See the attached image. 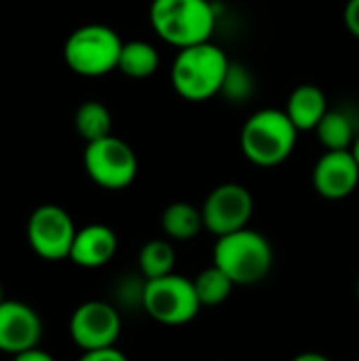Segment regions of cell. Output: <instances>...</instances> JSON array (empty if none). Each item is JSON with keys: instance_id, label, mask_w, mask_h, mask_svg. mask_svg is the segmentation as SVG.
I'll list each match as a JSON object with an SVG mask.
<instances>
[{"instance_id": "cell-2", "label": "cell", "mask_w": 359, "mask_h": 361, "mask_svg": "<svg viewBox=\"0 0 359 361\" xmlns=\"http://www.w3.org/2000/svg\"><path fill=\"white\" fill-rule=\"evenodd\" d=\"M150 25L167 44L186 49L212 38L216 11L209 0H152Z\"/></svg>"}, {"instance_id": "cell-27", "label": "cell", "mask_w": 359, "mask_h": 361, "mask_svg": "<svg viewBox=\"0 0 359 361\" xmlns=\"http://www.w3.org/2000/svg\"><path fill=\"white\" fill-rule=\"evenodd\" d=\"M351 152H353V157H355V161H358L359 165V135L358 140H355V144H353V148H351Z\"/></svg>"}, {"instance_id": "cell-20", "label": "cell", "mask_w": 359, "mask_h": 361, "mask_svg": "<svg viewBox=\"0 0 359 361\" xmlns=\"http://www.w3.org/2000/svg\"><path fill=\"white\" fill-rule=\"evenodd\" d=\"M193 283H195V292L199 296L201 307H218V305L226 302L233 288H235L231 277L222 269H218L216 264L201 271L193 279Z\"/></svg>"}, {"instance_id": "cell-9", "label": "cell", "mask_w": 359, "mask_h": 361, "mask_svg": "<svg viewBox=\"0 0 359 361\" xmlns=\"http://www.w3.org/2000/svg\"><path fill=\"white\" fill-rule=\"evenodd\" d=\"M201 214L205 228L216 237H224L248 228L254 214V197L243 184L226 182L207 195L201 205Z\"/></svg>"}, {"instance_id": "cell-8", "label": "cell", "mask_w": 359, "mask_h": 361, "mask_svg": "<svg viewBox=\"0 0 359 361\" xmlns=\"http://www.w3.org/2000/svg\"><path fill=\"white\" fill-rule=\"evenodd\" d=\"M76 226L70 214L53 203L40 205L28 218L25 235L34 254L42 260H63L70 258V250L76 237Z\"/></svg>"}, {"instance_id": "cell-16", "label": "cell", "mask_w": 359, "mask_h": 361, "mask_svg": "<svg viewBox=\"0 0 359 361\" xmlns=\"http://www.w3.org/2000/svg\"><path fill=\"white\" fill-rule=\"evenodd\" d=\"M315 133L326 150H351L359 135L353 118L345 110H328Z\"/></svg>"}, {"instance_id": "cell-13", "label": "cell", "mask_w": 359, "mask_h": 361, "mask_svg": "<svg viewBox=\"0 0 359 361\" xmlns=\"http://www.w3.org/2000/svg\"><path fill=\"white\" fill-rule=\"evenodd\" d=\"M118 250L116 233L106 224H87L76 231L70 260L80 269L106 267Z\"/></svg>"}, {"instance_id": "cell-26", "label": "cell", "mask_w": 359, "mask_h": 361, "mask_svg": "<svg viewBox=\"0 0 359 361\" xmlns=\"http://www.w3.org/2000/svg\"><path fill=\"white\" fill-rule=\"evenodd\" d=\"M292 361H332L328 360L326 355H322V353H313V351H309V353H300V355H296Z\"/></svg>"}, {"instance_id": "cell-23", "label": "cell", "mask_w": 359, "mask_h": 361, "mask_svg": "<svg viewBox=\"0 0 359 361\" xmlns=\"http://www.w3.org/2000/svg\"><path fill=\"white\" fill-rule=\"evenodd\" d=\"M78 361H129L125 353H121L116 347L108 349H95V351H83V357Z\"/></svg>"}, {"instance_id": "cell-29", "label": "cell", "mask_w": 359, "mask_h": 361, "mask_svg": "<svg viewBox=\"0 0 359 361\" xmlns=\"http://www.w3.org/2000/svg\"><path fill=\"white\" fill-rule=\"evenodd\" d=\"M358 300H359V279H358Z\"/></svg>"}, {"instance_id": "cell-14", "label": "cell", "mask_w": 359, "mask_h": 361, "mask_svg": "<svg viewBox=\"0 0 359 361\" xmlns=\"http://www.w3.org/2000/svg\"><path fill=\"white\" fill-rule=\"evenodd\" d=\"M328 110V97L317 85H298L286 102V114L298 131H315Z\"/></svg>"}, {"instance_id": "cell-5", "label": "cell", "mask_w": 359, "mask_h": 361, "mask_svg": "<svg viewBox=\"0 0 359 361\" xmlns=\"http://www.w3.org/2000/svg\"><path fill=\"white\" fill-rule=\"evenodd\" d=\"M123 40L102 23H89L74 30L63 44V59L68 68L80 76H104L118 68Z\"/></svg>"}, {"instance_id": "cell-3", "label": "cell", "mask_w": 359, "mask_h": 361, "mask_svg": "<svg viewBox=\"0 0 359 361\" xmlns=\"http://www.w3.org/2000/svg\"><path fill=\"white\" fill-rule=\"evenodd\" d=\"M298 133L300 131L286 110L262 108L243 123L239 142L250 163L258 167H277L294 152Z\"/></svg>"}, {"instance_id": "cell-22", "label": "cell", "mask_w": 359, "mask_h": 361, "mask_svg": "<svg viewBox=\"0 0 359 361\" xmlns=\"http://www.w3.org/2000/svg\"><path fill=\"white\" fill-rule=\"evenodd\" d=\"M146 281L142 275H127L123 277L116 288V300L121 302V307L125 309H133V307H144V292H146Z\"/></svg>"}, {"instance_id": "cell-1", "label": "cell", "mask_w": 359, "mask_h": 361, "mask_svg": "<svg viewBox=\"0 0 359 361\" xmlns=\"http://www.w3.org/2000/svg\"><path fill=\"white\" fill-rule=\"evenodd\" d=\"M231 59L212 40L178 49L171 66V85L186 102H207L220 95Z\"/></svg>"}, {"instance_id": "cell-15", "label": "cell", "mask_w": 359, "mask_h": 361, "mask_svg": "<svg viewBox=\"0 0 359 361\" xmlns=\"http://www.w3.org/2000/svg\"><path fill=\"white\" fill-rule=\"evenodd\" d=\"M161 226L167 239L171 241H188L195 239L203 228V214L199 207L186 203V201H176L165 207L161 216Z\"/></svg>"}, {"instance_id": "cell-12", "label": "cell", "mask_w": 359, "mask_h": 361, "mask_svg": "<svg viewBox=\"0 0 359 361\" xmlns=\"http://www.w3.org/2000/svg\"><path fill=\"white\" fill-rule=\"evenodd\" d=\"M42 319L25 302H0V351L8 355L23 353L40 345Z\"/></svg>"}, {"instance_id": "cell-24", "label": "cell", "mask_w": 359, "mask_h": 361, "mask_svg": "<svg viewBox=\"0 0 359 361\" xmlns=\"http://www.w3.org/2000/svg\"><path fill=\"white\" fill-rule=\"evenodd\" d=\"M345 25L351 36L359 38V0H349L345 6Z\"/></svg>"}, {"instance_id": "cell-10", "label": "cell", "mask_w": 359, "mask_h": 361, "mask_svg": "<svg viewBox=\"0 0 359 361\" xmlns=\"http://www.w3.org/2000/svg\"><path fill=\"white\" fill-rule=\"evenodd\" d=\"M121 313L114 305L104 300H87L74 309L68 332L80 351H95L114 347L121 336Z\"/></svg>"}, {"instance_id": "cell-18", "label": "cell", "mask_w": 359, "mask_h": 361, "mask_svg": "<svg viewBox=\"0 0 359 361\" xmlns=\"http://www.w3.org/2000/svg\"><path fill=\"white\" fill-rule=\"evenodd\" d=\"M140 275L144 279H161L174 273L176 250L167 239H150L142 245L138 254Z\"/></svg>"}, {"instance_id": "cell-7", "label": "cell", "mask_w": 359, "mask_h": 361, "mask_svg": "<svg viewBox=\"0 0 359 361\" xmlns=\"http://www.w3.org/2000/svg\"><path fill=\"white\" fill-rule=\"evenodd\" d=\"M85 171L99 188L123 190L138 176V157L133 148L116 135L89 142L83 154Z\"/></svg>"}, {"instance_id": "cell-25", "label": "cell", "mask_w": 359, "mask_h": 361, "mask_svg": "<svg viewBox=\"0 0 359 361\" xmlns=\"http://www.w3.org/2000/svg\"><path fill=\"white\" fill-rule=\"evenodd\" d=\"M13 361H57L51 353H47L44 349L40 347H34V349H28L23 353H17L13 355Z\"/></svg>"}, {"instance_id": "cell-11", "label": "cell", "mask_w": 359, "mask_h": 361, "mask_svg": "<svg viewBox=\"0 0 359 361\" xmlns=\"http://www.w3.org/2000/svg\"><path fill=\"white\" fill-rule=\"evenodd\" d=\"M359 186V165L351 150H326L313 167V188L328 201H341Z\"/></svg>"}, {"instance_id": "cell-17", "label": "cell", "mask_w": 359, "mask_h": 361, "mask_svg": "<svg viewBox=\"0 0 359 361\" xmlns=\"http://www.w3.org/2000/svg\"><path fill=\"white\" fill-rule=\"evenodd\" d=\"M161 66V57L154 44L146 40H129L123 42L118 68L129 78H148L152 76Z\"/></svg>"}, {"instance_id": "cell-28", "label": "cell", "mask_w": 359, "mask_h": 361, "mask_svg": "<svg viewBox=\"0 0 359 361\" xmlns=\"http://www.w3.org/2000/svg\"><path fill=\"white\" fill-rule=\"evenodd\" d=\"M0 302H4V288H2V283H0Z\"/></svg>"}, {"instance_id": "cell-6", "label": "cell", "mask_w": 359, "mask_h": 361, "mask_svg": "<svg viewBox=\"0 0 359 361\" xmlns=\"http://www.w3.org/2000/svg\"><path fill=\"white\" fill-rule=\"evenodd\" d=\"M142 309L163 326H184L199 315L201 302L193 279L171 273L167 277L146 281Z\"/></svg>"}, {"instance_id": "cell-19", "label": "cell", "mask_w": 359, "mask_h": 361, "mask_svg": "<svg viewBox=\"0 0 359 361\" xmlns=\"http://www.w3.org/2000/svg\"><path fill=\"white\" fill-rule=\"evenodd\" d=\"M74 125H76L78 135L87 144L112 135V114L102 102H95V99H89L78 106Z\"/></svg>"}, {"instance_id": "cell-4", "label": "cell", "mask_w": 359, "mask_h": 361, "mask_svg": "<svg viewBox=\"0 0 359 361\" xmlns=\"http://www.w3.org/2000/svg\"><path fill=\"white\" fill-rule=\"evenodd\" d=\"M273 245L264 235L241 228L218 237L214 245V264L222 269L235 286H256L273 269Z\"/></svg>"}, {"instance_id": "cell-21", "label": "cell", "mask_w": 359, "mask_h": 361, "mask_svg": "<svg viewBox=\"0 0 359 361\" xmlns=\"http://www.w3.org/2000/svg\"><path fill=\"white\" fill-rule=\"evenodd\" d=\"M252 93H254V78H252V74L248 72L245 66H239V63L231 61V68H229V74L224 78L220 95H224L229 102L237 104V102L250 99Z\"/></svg>"}]
</instances>
